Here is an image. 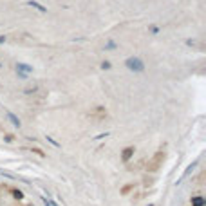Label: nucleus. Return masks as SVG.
<instances>
[{"label": "nucleus", "instance_id": "1", "mask_svg": "<svg viewBox=\"0 0 206 206\" xmlns=\"http://www.w3.org/2000/svg\"><path fill=\"white\" fill-rule=\"evenodd\" d=\"M125 65L130 69V71H134V73H143V71H145L143 60H141V58H136V56L127 58V60H125Z\"/></svg>", "mask_w": 206, "mask_h": 206}, {"label": "nucleus", "instance_id": "2", "mask_svg": "<svg viewBox=\"0 0 206 206\" xmlns=\"http://www.w3.org/2000/svg\"><path fill=\"white\" fill-rule=\"evenodd\" d=\"M16 73L29 74V73H33V67H31V65H26V63H16Z\"/></svg>", "mask_w": 206, "mask_h": 206}, {"label": "nucleus", "instance_id": "3", "mask_svg": "<svg viewBox=\"0 0 206 206\" xmlns=\"http://www.w3.org/2000/svg\"><path fill=\"white\" fill-rule=\"evenodd\" d=\"M27 6H31V7H34V9H38L40 13H45V11H47V7H43L42 4H38V2H36V0H29V2H27Z\"/></svg>", "mask_w": 206, "mask_h": 206}, {"label": "nucleus", "instance_id": "4", "mask_svg": "<svg viewBox=\"0 0 206 206\" xmlns=\"http://www.w3.org/2000/svg\"><path fill=\"white\" fill-rule=\"evenodd\" d=\"M6 114H7V118H9V121H11V123H13L15 127H20V125H22V123H20V119H18V118L15 116V114H13V112H9V110H6Z\"/></svg>", "mask_w": 206, "mask_h": 206}, {"label": "nucleus", "instance_id": "5", "mask_svg": "<svg viewBox=\"0 0 206 206\" xmlns=\"http://www.w3.org/2000/svg\"><path fill=\"white\" fill-rule=\"evenodd\" d=\"M118 45H116V42H112V40H108L107 43H105V51H114Z\"/></svg>", "mask_w": 206, "mask_h": 206}, {"label": "nucleus", "instance_id": "6", "mask_svg": "<svg viewBox=\"0 0 206 206\" xmlns=\"http://www.w3.org/2000/svg\"><path fill=\"white\" fill-rule=\"evenodd\" d=\"M132 154H134V148H130V147L125 148V152H123V161H128V157H130Z\"/></svg>", "mask_w": 206, "mask_h": 206}, {"label": "nucleus", "instance_id": "7", "mask_svg": "<svg viewBox=\"0 0 206 206\" xmlns=\"http://www.w3.org/2000/svg\"><path fill=\"white\" fill-rule=\"evenodd\" d=\"M192 202H194V206H204V201H202V197H195Z\"/></svg>", "mask_w": 206, "mask_h": 206}, {"label": "nucleus", "instance_id": "8", "mask_svg": "<svg viewBox=\"0 0 206 206\" xmlns=\"http://www.w3.org/2000/svg\"><path fill=\"white\" fill-rule=\"evenodd\" d=\"M43 202H45V206H56V204H54L53 201H49L47 197H43Z\"/></svg>", "mask_w": 206, "mask_h": 206}, {"label": "nucleus", "instance_id": "9", "mask_svg": "<svg viewBox=\"0 0 206 206\" xmlns=\"http://www.w3.org/2000/svg\"><path fill=\"white\" fill-rule=\"evenodd\" d=\"M101 69H103V71H107V69H110V62H103V63H101Z\"/></svg>", "mask_w": 206, "mask_h": 206}, {"label": "nucleus", "instance_id": "10", "mask_svg": "<svg viewBox=\"0 0 206 206\" xmlns=\"http://www.w3.org/2000/svg\"><path fill=\"white\" fill-rule=\"evenodd\" d=\"M150 31H152L154 34H157V33H159V27H155V26H152V27H150Z\"/></svg>", "mask_w": 206, "mask_h": 206}, {"label": "nucleus", "instance_id": "11", "mask_svg": "<svg viewBox=\"0 0 206 206\" xmlns=\"http://www.w3.org/2000/svg\"><path fill=\"white\" fill-rule=\"evenodd\" d=\"M18 78H22V80H26V78H27V74H24V73H18Z\"/></svg>", "mask_w": 206, "mask_h": 206}, {"label": "nucleus", "instance_id": "12", "mask_svg": "<svg viewBox=\"0 0 206 206\" xmlns=\"http://www.w3.org/2000/svg\"><path fill=\"white\" fill-rule=\"evenodd\" d=\"M4 42H6V36L2 34V36H0V43H4Z\"/></svg>", "mask_w": 206, "mask_h": 206}, {"label": "nucleus", "instance_id": "13", "mask_svg": "<svg viewBox=\"0 0 206 206\" xmlns=\"http://www.w3.org/2000/svg\"><path fill=\"white\" fill-rule=\"evenodd\" d=\"M0 67H2V63H0Z\"/></svg>", "mask_w": 206, "mask_h": 206}]
</instances>
